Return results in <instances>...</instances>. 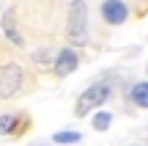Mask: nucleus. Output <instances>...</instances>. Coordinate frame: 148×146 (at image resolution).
Instances as JSON below:
<instances>
[{"instance_id":"f257e3e1","label":"nucleus","mask_w":148,"mask_h":146,"mask_svg":"<svg viewBox=\"0 0 148 146\" xmlns=\"http://www.w3.org/2000/svg\"><path fill=\"white\" fill-rule=\"evenodd\" d=\"M110 94H112V83H110V80H99V83H93V86H90L88 91H85L82 97L77 99V108H74V113H77V116L90 113L93 108L104 105L107 99H110Z\"/></svg>"},{"instance_id":"f03ea898","label":"nucleus","mask_w":148,"mask_h":146,"mask_svg":"<svg viewBox=\"0 0 148 146\" xmlns=\"http://www.w3.org/2000/svg\"><path fill=\"white\" fill-rule=\"evenodd\" d=\"M69 39L74 44L88 42V6H85V0H74L69 6Z\"/></svg>"},{"instance_id":"7ed1b4c3","label":"nucleus","mask_w":148,"mask_h":146,"mask_svg":"<svg viewBox=\"0 0 148 146\" xmlns=\"http://www.w3.org/2000/svg\"><path fill=\"white\" fill-rule=\"evenodd\" d=\"M22 86V69L16 64H3L0 66V97L8 99L19 91Z\"/></svg>"},{"instance_id":"20e7f679","label":"nucleus","mask_w":148,"mask_h":146,"mask_svg":"<svg viewBox=\"0 0 148 146\" xmlns=\"http://www.w3.org/2000/svg\"><path fill=\"white\" fill-rule=\"evenodd\" d=\"M101 17H104V22H110V25H121V22H126L129 8H126L123 0H104V3H101Z\"/></svg>"},{"instance_id":"39448f33","label":"nucleus","mask_w":148,"mask_h":146,"mask_svg":"<svg viewBox=\"0 0 148 146\" xmlns=\"http://www.w3.org/2000/svg\"><path fill=\"white\" fill-rule=\"evenodd\" d=\"M77 64H79L77 53H74V50H63V53H60L58 58H55V75H58V77L71 75V72L77 69Z\"/></svg>"},{"instance_id":"423d86ee","label":"nucleus","mask_w":148,"mask_h":146,"mask_svg":"<svg viewBox=\"0 0 148 146\" xmlns=\"http://www.w3.org/2000/svg\"><path fill=\"white\" fill-rule=\"evenodd\" d=\"M3 30H5V36H8L14 44H22V36L16 33V25H14V11H5L3 14Z\"/></svg>"},{"instance_id":"0eeeda50","label":"nucleus","mask_w":148,"mask_h":146,"mask_svg":"<svg viewBox=\"0 0 148 146\" xmlns=\"http://www.w3.org/2000/svg\"><path fill=\"white\" fill-rule=\"evenodd\" d=\"M132 102L137 108H148V83H137L132 88Z\"/></svg>"},{"instance_id":"6e6552de","label":"nucleus","mask_w":148,"mask_h":146,"mask_svg":"<svg viewBox=\"0 0 148 146\" xmlns=\"http://www.w3.org/2000/svg\"><path fill=\"white\" fill-rule=\"evenodd\" d=\"M110 124H112V116H110V113H96V116H93V130L104 132Z\"/></svg>"},{"instance_id":"1a4fd4ad","label":"nucleus","mask_w":148,"mask_h":146,"mask_svg":"<svg viewBox=\"0 0 148 146\" xmlns=\"http://www.w3.org/2000/svg\"><path fill=\"white\" fill-rule=\"evenodd\" d=\"M79 138H82L79 132H71V130H66V132H58V135H55L52 141H55V143H77Z\"/></svg>"},{"instance_id":"9d476101","label":"nucleus","mask_w":148,"mask_h":146,"mask_svg":"<svg viewBox=\"0 0 148 146\" xmlns=\"http://www.w3.org/2000/svg\"><path fill=\"white\" fill-rule=\"evenodd\" d=\"M14 116H0V135H5V132H14L16 127H14Z\"/></svg>"}]
</instances>
